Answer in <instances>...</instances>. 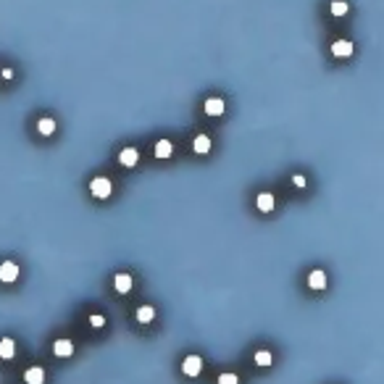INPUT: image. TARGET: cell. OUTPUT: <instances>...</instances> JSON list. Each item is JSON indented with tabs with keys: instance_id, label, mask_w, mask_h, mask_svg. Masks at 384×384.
Here are the masks:
<instances>
[{
	"instance_id": "9",
	"label": "cell",
	"mask_w": 384,
	"mask_h": 384,
	"mask_svg": "<svg viewBox=\"0 0 384 384\" xmlns=\"http://www.w3.org/2000/svg\"><path fill=\"white\" fill-rule=\"evenodd\" d=\"M308 287H311V289H327V274H324L321 269L311 271V274H308Z\"/></svg>"
},
{
	"instance_id": "8",
	"label": "cell",
	"mask_w": 384,
	"mask_h": 384,
	"mask_svg": "<svg viewBox=\"0 0 384 384\" xmlns=\"http://www.w3.org/2000/svg\"><path fill=\"white\" fill-rule=\"evenodd\" d=\"M53 353L58 355V358H68L74 353V342L71 340H55L53 342Z\"/></svg>"
},
{
	"instance_id": "12",
	"label": "cell",
	"mask_w": 384,
	"mask_h": 384,
	"mask_svg": "<svg viewBox=\"0 0 384 384\" xmlns=\"http://www.w3.org/2000/svg\"><path fill=\"white\" fill-rule=\"evenodd\" d=\"M205 113L208 116H221L224 113V100L221 98H208L205 100Z\"/></svg>"
},
{
	"instance_id": "15",
	"label": "cell",
	"mask_w": 384,
	"mask_h": 384,
	"mask_svg": "<svg viewBox=\"0 0 384 384\" xmlns=\"http://www.w3.org/2000/svg\"><path fill=\"white\" fill-rule=\"evenodd\" d=\"M153 319H156V308H153V305L137 308V321H139V324H150Z\"/></svg>"
},
{
	"instance_id": "16",
	"label": "cell",
	"mask_w": 384,
	"mask_h": 384,
	"mask_svg": "<svg viewBox=\"0 0 384 384\" xmlns=\"http://www.w3.org/2000/svg\"><path fill=\"white\" fill-rule=\"evenodd\" d=\"M37 129H40V134L50 137V134L55 132V121H53V119H40V121H37Z\"/></svg>"
},
{
	"instance_id": "10",
	"label": "cell",
	"mask_w": 384,
	"mask_h": 384,
	"mask_svg": "<svg viewBox=\"0 0 384 384\" xmlns=\"http://www.w3.org/2000/svg\"><path fill=\"white\" fill-rule=\"evenodd\" d=\"M132 276L129 274H116V279H113V287H116V292H129V289H132Z\"/></svg>"
},
{
	"instance_id": "6",
	"label": "cell",
	"mask_w": 384,
	"mask_h": 384,
	"mask_svg": "<svg viewBox=\"0 0 384 384\" xmlns=\"http://www.w3.org/2000/svg\"><path fill=\"white\" fill-rule=\"evenodd\" d=\"M24 381L27 384H42L45 381V368L42 366H29L24 371Z\"/></svg>"
},
{
	"instance_id": "14",
	"label": "cell",
	"mask_w": 384,
	"mask_h": 384,
	"mask_svg": "<svg viewBox=\"0 0 384 384\" xmlns=\"http://www.w3.org/2000/svg\"><path fill=\"white\" fill-rule=\"evenodd\" d=\"M171 153H174L171 139H158V142H156V156H158V158H169Z\"/></svg>"
},
{
	"instance_id": "20",
	"label": "cell",
	"mask_w": 384,
	"mask_h": 384,
	"mask_svg": "<svg viewBox=\"0 0 384 384\" xmlns=\"http://www.w3.org/2000/svg\"><path fill=\"white\" fill-rule=\"evenodd\" d=\"M103 324H106V319L100 316V313H95V316H90V327H95V329H100Z\"/></svg>"
},
{
	"instance_id": "13",
	"label": "cell",
	"mask_w": 384,
	"mask_h": 384,
	"mask_svg": "<svg viewBox=\"0 0 384 384\" xmlns=\"http://www.w3.org/2000/svg\"><path fill=\"white\" fill-rule=\"evenodd\" d=\"M14 353H16V342L11 340V337H3V340H0V358L8 360V358H14Z\"/></svg>"
},
{
	"instance_id": "22",
	"label": "cell",
	"mask_w": 384,
	"mask_h": 384,
	"mask_svg": "<svg viewBox=\"0 0 384 384\" xmlns=\"http://www.w3.org/2000/svg\"><path fill=\"white\" fill-rule=\"evenodd\" d=\"M0 76H3V79H14V68H3V71H0Z\"/></svg>"
},
{
	"instance_id": "18",
	"label": "cell",
	"mask_w": 384,
	"mask_h": 384,
	"mask_svg": "<svg viewBox=\"0 0 384 384\" xmlns=\"http://www.w3.org/2000/svg\"><path fill=\"white\" fill-rule=\"evenodd\" d=\"M347 14V3L345 0H334L332 3V16H345Z\"/></svg>"
},
{
	"instance_id": "5",
	"label": "cell",
	"mask_w": 384,
	"mask_h": 384,
	"mask_svg": "<svg viewBox=\"0 0 384 384\" xmlns=\"http://www.w3.org/2000/svg\"><path fill=\"white\" fill-rule=\"evenodd\" d=\"M211 147H213V142H211V137H208V134H197V137L192 139V150H195L197 156L211 153Z\"/></svg>"
},
{
	"instance_id": "3",
	"label": "cell",
	"mask_w": 384,
	"mask_h": 384,
	"mask_svg": "<svg viewBox=\"0 0 384 384\" xmlns=\"http://www.w3.org/2000/svg\"><path fill=\"white\" fill-rule=\"evenodd\" d=\"M16 279H19V266L14 261H3V263H0V282L11 284V282H16Z\"/></svg>"
},
{
	"instance_id": "21",
	"label": "cell",
	"mask_w": 384,
	"mask_h": 384,
	"mask_svg": "<svg viewBox=\"0 0 384 384\" xmlns=\"http://www.w3.org/2000/svg\"><path fill=\"white\" fill-rule=\"evenodd\" d=\"M292 184H295L297 190H302V187H305L308 182H305V177H302V174H295V177H292Z\"/></svg>"
},
{
	"instance_id": "11",
	"label": "cell",
	"mask_w": 384,
	"mask_h": 384,
	"mask_svg": "<svg viewBox=\"0 0 384 384\" xmlns=\"http://www.w3.org/2000/svg\"><path fill=\"white\" fill-rule=\"evenodd\" d=\"M137 161H139V153H137L134 147H124L121 153H119V164L121 166H134Z\"/></svg>"
},
{
	"instance_id": "4",
	"label": "cell",
	"mask_w": 384,
	"mask_h": 384,
	"mask_svg": "<svg viewBox=\"0 0 384 384\" xmlns=\"http://www.w3.org/2000/svg\"><path fill=\"white\" fill-rule=\"evenodd\" d=\"M274 205H276V197L271 192H261L258 197H255V208H258L261 213H271Z\"/></svg>"
},
{
	"instance_id": "17",
	"label": "cell",
	"mask_w": 384,
	"mask_h": 384,
	"mask_svg": "<svg viewBox=\"0 0 384 384\" xmlns=\"http://www.w3.org/2000/svg\"><path fill=\"white\" fill-rule=\"evenodd\" d=\"M271 353L269 350H258L255 353V366H261V368H266V366H271Z\"/></svg>"
},
{
	"instance_id": "19",
	"label": "cell",
	"mask_w": 384,
	"mask_h": 384,
	"mask_svg": "<svg viewBox=\"0 0 384 384\" xmlns=\"http://www.w3.org/2000/svg\"><path fill=\"white\" fill-rule=\"evenodd\" d=\"M216 384H240V379H237V374H229V371H226V374L218 376Z\"/></svg>"
},
{
	"instance_id": "1",
	"label": "cell",
	"mask_w": 384,
	"mask_h": 384,
	"mask_svg": "<svg viewBox=\"0 0 384 384\" xmlns=\"http://www.w3.org/2000/svg\"><path fill=\"white\" fill-rule=\"evenodd\" d=\"M90 192L95 197H100V200H106V197H111V192H113V184H111L108 177H95L90 182Z\"/></svg>"
},
{
	"instance_id": "2",
	"label": "cell",
	"mask_w": 384,
	"mask_h": 384,
	"mask_svg": "<svg viewBox=\"0 0 384 384\" xmlns=\"http://www.w3.org/2000/svg\"><path fill=\"white\" fill-rule=\"evenodd\" d=\"M203 371V358L200 355H187L182 360V374L184 376H197Z\"/></svg>"
},
{
	"instance_id": "7",
	"label": "cell",
	"mask_w": 384,
	"mask_h": 384,
	"mask_svg": "<svg viewBox=\"0 0 384 384\" xmlns=\"http://www.w3.org/2000/svg\"><path fill=\"white\" fill-rule=\"evenodd\" d=\"M332 53H334L337 58H350V55H353V42H350V40H337V42L332 45Z\"/></svg>"
}]
</instances>
